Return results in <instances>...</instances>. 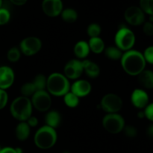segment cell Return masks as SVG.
I'll return each instance as SVG.
<instances>
[{
    "label": "cell",
    "mask_w": 153,
    "mask_h": 153,
    "mask_svg": "<svg viewBox=\"0 0 153 153\" xmlns=\"http://www.w3.org/2000/svg\"><path fill=\"white\" fill-rule=\"evenodd\" d=\"M102 33V27L100 26V24L93 22L88 25L87 28V34L90 38L92 37H100V34Z\"/></svg>",
    "instance_id": "28"
},
{
    "label": "cell",
    "mask_w": 153,
    "mask_h": 153,
    "mask_svg": "<svg viewBox=\"0 0 153 153\" xmlns=\"http://www.w3.org/2000/svg\"><path fill=\"white\" fill-rule=\"evenodd\" d=\"M2 4H3V0H0V7H2Z\"/></svg>",
    "instance_id": "42"
},
{
    "label": "cell",
    "mask_w": 153,
    "mask_h": 153,
    "mask_svg": "<svg viewBox=\"0 0 153 153\" xmlns=\"http://www.w3.org/2000/svg\"><path fill=\"white\" fill-rule=\"evenodd\" d=\"M35 92H37V91H36L32 82H25L20 88L21 96L28 97V98H31Z\"/></svg>",
    "instance_id": "27"
},
{
    "label": "cell",
    "mask_w": 153,
    "mask_h": 153,
    "mask_svg": "<svg viewBox=\"0 0 153 153\" xmlns=\"http://www.w3.org/2000/svg\"><path fill=\"white\" fill-rule=\"evenodd\" d=\"M42 46V40L39 37L35 36H28L21 40L19 48L22 55L31 57L39 53L41 50Z\"/></svg>",
    "instance_id": "9"
},
{
    "label": "cell",
    "mask_w": 153,
    "mask_h": 153,
    "mask_svg": "<svg viewBox=\"0 0 153 153\" xmlns=\"http://www.w3.org/2000/svg\"><path fill=\"white\" fill-rule=\"evenodd\" d=\"M139 7L145 14L153 16V0H140Z\"/></svg>",
    "instance_id": "29"
},
{
    "label": "cell",
    "mask_w": 153,
    "mask_h": 153,
    "mask_svg": "<svg viewBox=\"0 0 153 153\" xmlns=\"http://www.w3.org/2000/svg\"><path fill=\"white\" fill-rule=\"evenodd\" d=\"M130 100L135 108L143 110L149 103V94L146 90L142 88H136L131 92Z\"/></svg>",
    "instance_id": "13"
},
{
    "label": "cell",
    "mask_w": 153,
    "mask_h": 153,
    "mask_svg": "<svg viewBox=\"0 0 153 153\" xmlns=\"http://www.w3.org/2000/svg\"><path fill=\"white\" fill-rule=\"evenodd\" d=\"M8 94L7 91L0 89V111L4 109L8 103Z\"/></svg>",
    "instance_id": "33"
},
{
    "label": "cell",
    "mask_w": 153,
    "mask_h": 153,
    "mask_svg": "<svg viewBox=\"0 0 153 153\" xmlns=\"http://www.w3.org/2000/svg\"><path fill=\"white\" fill-rule=\"evenodd\" d=\"M143 55L146 64L153 65V45L147 46L143 51Z\"/></svg>",
    "instance_id": "32"
},
{
    "label": "cell",
    "mask_w": 153,
    "mask_h": 153,
    "mask_svg": "<svg viewBox=\"0 0 153 153\" xmlns=\"http://www.w3.org/2000/svg\"><path fill=\"white\" fill-rule=\"evenodd\" d=\"M123 106V101L118 94L108 93L100 101V107L106 114L118 113Z\"/></svg>",
    "instance_id": "7"
},
{
    "label": "cell",
    "mask_w": 153,
    "mask_h": 153,
    "mask_svg": "<svg viewBox=\"0 0 153 153\" xmlns=\"http://www.w3.org/2000/svg\"><path fill=\"white\" fill-rule=\"evenodd\" d=\"M88 43L89 45L91 52H93L96 55L103 53L106 47L104 40L100 37L90 38Z\"/></svg>",
    "instance_id": "21"
},
{
    "label": "cell",
    "mask_w": 153,
    "mask_h": 153,
    "mask_svg": "<svg viewBox=\"0 0 153 153\" xmlns=\"http://www.w3.org/2000/svg\"><path fill=\"white\" fill-rule=\"evenodd\" d=\"M61 122V116L56 110H49L45 115V125L56 129Z\"/></svg>",
    "instance_id": "19"
},
{
    "label": "cell",
    "mask_w": 153,
    "mask_h": 153,
    "mask_svg": "<svg viewBox=\"0 0 153 153\" xmlns=\"http://www.w3.org/2000/svg\"><path fill=\"white\" fill-rule=\"evenodd\" d=\"M63 74L70 81H76L81 79L84 74L82 61L75 58L67 61L64 67Z\"/></svg>",
    "instance_id": "11"
},
{
    "label": "cell",
    "mask_w": 153,
    "mask_h": 153,
    "mask_svg": "<svg viewBox=\"0 0 153 153\" xmlns=\"http://www.w3.org/2000/svg\"><path fill=\"white\" fill-rule=\"evenodd\" d=\"M143 34L147 37H152L153 36V22L150 21H145L144 23L142 25Z\"/></svg>",
    "instance_id": "34"
},
{
    "label": "cell",
    "mask_w": 153,
    "mask_h": 153,
    "mask_svg": "<svg viewBox=\"0 0 153 153\" xmlns=\"http://www.w3.org/2000/svg\"><path fill=\"white\" fill-rule=\"evenodd\" d=\"M143 111L144 113L145 118L153 123V102L149 103L148 105Z\"/></svg>",
    "instance_id": "35"
},
{
    "label": "cell",
    "mask_w": 153,
    "mask_h": 153,
    "mask_svg": "<svg viewBox=\"0 0 153 153\" xmlns=\"http://www.w3.org/2000/svg\"><path fill=\"white\" fill-rule=\"evenodd\" d=\"M91 91L92 85L86 79H77L70 85V91L80 99L88 97Z\"/></svg>",
    "instance_id": "14"
},
{
    "label": "cell",
    "mask_w": 153,
    "mask_h": 153,
    "mask_svg": "<svg viewBox=\"0 0 153 153\" xmlns=\"http://www.w3.org/2000/svg\"><path fill=\"white\" fill-rule=\"evenodd\" d=\"M15 150H16V153H23V150L20 147H16L15 148Z\"/></svg>",
    "instance_id": "41"
},
{
    "label": "cell",
    "mask_w": 153,
    "mask_h": 153,
    "mask_svg": "<svg viewBox=\"0 0 153 153\" xmlns=\"http://www.w3.org/2000/svg\"><path fill=\"white\" fill-rule=\"evenodd\" d=\"M60 16L64 22L70 24L74 23L75 22H76L78 17H79L78 12L72 7H67V8L63 9Z\"/></svg>",
    "instance_id": "23"
},
{
    "label": "cell",
    "mask_w": 153,
    "mask_h": 153,
    "mask_svg": "<svg viewBox=\"0 0 153 153\" xmlns=\"http://www.w3.org/2000/svg\"><path fill=\"white\" fill-rule=\"evenodd\" d=\"M63 99H64V103L65 105L70 108H75L78 107L80 102V98L73 94L70 91L63 97Z\"/></svg>",
    "instance_id": "24"
},
{
    "label": "cell",
    "mask_w": 153,
    "mask_h": 153,
    "mask_svg": "<svg viewBox=\"0 0 153 153\" xmlns=\"http://www.w3.org/2000/svg\"><path fill=\"white\" fill-rule=\"evenodd\" d=\"M70 81L61 73H52L47 76L46 91L52 97H63L70 91Z\"/></svg>",
    "instance_id": "2"
},
{
    "label": "cell",
    "mask_w": 153,
    "mask_h": 153,
    "mask_svg": "<svg viewBox=\"0 0 153 153\" xmlns=\"http://www.w3.org/2000/svg\"><path fill=\"white\" fill-rule=\"evenodd\" d=\"M11 4H13V5L16 6H22L24 4H26V2L28 1V0H9Z\"/></svg>",
    "instance_id": "37"
},
{
    "label": "cell",
    "mask_w": 153,
    "mask_h": 153,
    "mask_svg": "<svg viewBox=\"0 0 153 153\" xmlns=\"http://www.w3.org/2000/svg\"><path fill=\"white\" fill-rule=\"evenodd\" d=\"M146 134L149 137L153 138V123L150 124V125L148 126L147 129H146Z\"/></svg>",
    "instance_id": "39"
},
{
    "label": "cell",
    "mask_w": 153,
    "mask_h": 153,
    "mask_svg": "<svg viewBox=\"0 0 153 153\" xmlns=\"http://www.w3.org/2000/svg\"><path fill=\"white\" fill-rule=\"evenodd\" d=\"M62 153H71V152H69V151H64Z\"/></svg>",
    "instance_id": "43"
},
{
    "label": "cell",
    "mask_w": 153,
    "mask_h": 153,
    "mask_svg": "<svg viewBox=\"0 0 153 153\" xmlns=\"http://www.w3.org/2000/svg\"><path fill=\"white\" fill-rule=\"evenodd\" d=\"M123 132L128 138H134L137 135V129L132 125H126Z\"/></svg>",
    "instance_id": "31"
},
{
    "label": "cell",
    "mask_w": 153,
    "mask_h": 153,
    "mask_svg": "<svg viewBox=\"0 0 153 153\" xmlns=\"http://www.w3.org/2000/svg\"><path fill=\"white\" fill-rule=\"evenodd\" d=\"M25 122L28 123V125L29 126L30 128H35V127H37V126H38L39 124V120L38 119H37L36 117L33 116V115H31V117H30L29 118H28V120H27Z\"/></svg>",
    "instance_id": "36"
},
{
    "label": "cell",
    "mask_w": 153,
    "mask_h": 153,
    "mask_svg": "<svg viewBox=\"0 0 153 153\" xmlns=\"http://www.w3.org/2000/svg\"><path fill=\"white\" fill-rule=\"evenodd\" d=\"M10 19V13L5 7H0V26L4 25L9 22Z\"/></svg>",
    "instance_id": "30"
},
{
    "label": "cell",
    "mask_w": 153,
    "mask_h": 153,
    "mask_svg": "<svg viewBox=\"0 0 153 153\" xmlns=\"http://www.w3.org/2000/svg\"><path fill=\"white\" fill-rule=\"evenodd\" d=\"M124 19L131 26H140L146 21V14L139 6L132 5L124 11Z\"/></svg>",
    "instance_id": "10"
},
{
    "label": "cell",
    "mask_w": 153,
    "mask_h": 153,
    "mask_svg": "<svg viewBox=\"0 0 153 153\" xmlns=\"http://www.w3.org/2000/svg\"><path fill=\"white\" fill-rule=\"evenodd\" d=\"M42 10L49 17L60 16L64 9L62 0H43L41 4Z\"/></svg>",
    "instance_id": "12"
},
{
    "label": "cell",
    "mask_w": 153,
    "mask_h": 153,
    "mask_svg": "<svg viewBox=\"0 0 153 153\" xmlns=\"http://www.w3.org/2000/svg\"><path fill=\"white\" fill-rule=\"evenodd\" d=\"M102 124L107 132L117 134L123 132L126 126V121L123 117L119 113L106 114L103 117Z\"/></svg>",
    "instance_id": "6"
},
{
    "label": "cell",
    "mask_w": 153,
    "mask_h": 153,
    "mask_svg": "<svg viewBox=\"0 0 153 153\" xmlns=\"http://www.w3.org/2000/svg\"><path fill=\"white\" fill-rule=\"evenodd\" d=\"M137 77L138 83L143 89H153V70L145 69Z\"/></svg>",
    "instance_id": "18"
},
{
    "label": "cell",
    "mask_w": 153,
    "mask_h": 153,
    "mask_svg": "<svg viewBox=\"0 0 153 153\" xmlns=\"http://www.w3.org/2000/svg\"><path fill=\"white\" fill-rule=\"evenodd\" d=\"M137 117H138L140 119H142V118H145V116H144V113H143V110H140V111L138 112V114H137Z\"/></svg>",
    "instance_id": "40"
},
{
    "label": "cell",
    "mask_w": 153,
    "mask_h": 153,
    "mask_svg": "<svg viewBox=\"0 0 153 153\" xmlns=\"http://www.w3.org/2000/svg\"><path fill=\"white\" fill-rule=\"evenodd\" d=\"M15 81V73L8 66H0V89L7 91L11 88Z\"/></svg>",
    "instance_id": "15"
},
{
    "label": "cell",
    "mask_w": 153,
    "mask_h": 153,
    "mask_svg": "<svg viewBox=\"0 0 153 153\" xmlns=\"http://www.w3.org/2000/svg\"><path fill=\"white\" fill-rule=\"evenodd\" d=\"M136 43V37L134 31L126 26L118 28L114 35V45L122 52L131 50Z\"/></svg>",
    "instance_id": "5"
},
{
    "label": "cell",
    "mask_w": 153,
    "mask_h": 153,
    "mask_svg": "<svg viewBox=\"0 0 153 153\" xmlns=\"http://www.w3.org/2000/svg\"><path fill=\"white\" fill-rule=\"evenodd\" d=\"M58 140L56 129L44 125L36 131L34 136V143L37 148L46 150L53 147Z\"/></svg>",
    "instance_id": "4"
},
{
    "label": "cell",
    "mask_w": 153,
    "mask_h": 153,
    "mask_svg": "<svg viewBox=\"0 0 153 153\" xmlns=\"http://www.w3.org/2000/svg\"><path fill=\"white\" fill-rule=\"evenodd\" d=\"M73 53H74L76 59L81 60V61L87 59L88 55L91 53V50H90L88 41H85V40H79V41H78L74 45Z\"/></svg>",
    "instance_id": "16"
},
{
    "label": "cell",
    "mask_w": 153,
    "mask_h": 153,
    "mask_svg": "<svg viewBox=\"0 0 153 153\" xmlns=\"http://www.w3.org/2000/svg\"><path fill=\"white\" fill-rule=\"evenodd\" d=\"M22 52L19 47L13 46L10 49H8L7 52V58L9 62L10 63H16L20 60Z\"/></svg>",
    "instance_id": "26"
},
{
    "label": "cell",
    "mask_w": 153,
    "mask_h": 153,
    "mask_svg": "<svg viewBox=\"0 0 153 153\" xmlns=\"http://www.w3.org/2000/svg\"><path fill=\"white\" fill-rule=\"evenodd\" d=\"M46 80L47 77L43 74H37L31 82L35 88L36 91H43L46 89Z\"/></svg>",
    "instance_id": "25"
},
{
    "label": "cell",
    "mask_w": 153,
    "mask_h": 153,
    "mask_svg": "<svg viewBox=\"0 0 153 153\" xmlns=\"http://www.w3.org/2000/svg\"><path fill=\"white\" fill-rule=\"evenodd\" d=\"M103 53L105 54L108 59L111 60V61H120L123 52H122L119 48L114 45V46H106Z\"/></svg>",
    "instance_id": "22"
},
{
    "label": "cell",
    "mask_w": 153,
    "mask_h": 153,
    "mask_svg": "<svg viewBox=\"0 0 153 153\" xmlns=\"http://www.w3.org/2000/svg\"><path fill=\"white\" fill-rule=\"evenodd\" d=\"M0 153H16L15 148L10 147V146H6V147L1 148Z\"/></svg>",
    "instance_id": "38"
},
{
    "label": "cell",
    "mask_w": 153,
    "mask_h": 153,
    "mask_svg": "<svg viewBox=\"0 0 153 153\" xmlns=\"http://www.w3.org/2000/svg\"><path fill=\"white\" fill-rule=\"evenodd\" d=\"M31 128L26 122H19L15 128V136L19 141H25L29 137Z\"/></svg>",
    "instance_id": "20"
},
{
    "label": "cell",
    "mask_w": 153,
    "mask_h": 153,
    "mask_svg": "<svg viewBox=\"0 0 153 153\" xmlns=\"http://www.w3.org/2000/svg\"><path fill=\"white\" fill-rule=\"evenodd\" d=\"M33 109L31 99L19 96L10 103V113L16 120L25 122L32 115Z\"/></svg>",
    "instance_id": "3"
},
{
    "label": "cell",
    "mask_w": 153,
    "mask_h": 153,
    "mask_svg": "<svg viewBox=\"0 0 153 153\" xmlns=\"http://www.w3.org/2000/svg\"><path fill=\"white\" fill-rule=\"evenodd\" d=\"M83 64L84 73H85L90 79H97L100 76L101 73V69L97 63L91 61V60L85 59L82 61Z\"/></svg>",
    "instance_id": "17"
},
{
    "label": "cell",
    "mask_w": 153,
    "mask_h": 153,
    "mask_svg": "<svg viewBox=\"0 0 153 153\" xmlns=\"http://www.w3.org/2000/svg\"><path fill=\"white\" fill-rule=\"evenodd\" d=\"M120 61L123 71L131 76H138L146 69L147 64L143 52L134 49L123 52Z\"/></svg>",
    "instance_id": "1"
},
{
    "label": "cell",
    "mask_w": 153,
    "mask_h": 153,
    "mask_svg": "<svg viewBox=\"0 0 153 153\" xmlns=\"http://www.w3.org/2000/svg\"><path fill=\"white\" fill-rule=\"evenodd\" d=\"M30 99L33 108L39 112H47L52 107V96L46 91V90L37 91Z\"/></svg>",
    "instance_id": "8"
}]
</instances>
